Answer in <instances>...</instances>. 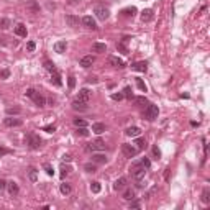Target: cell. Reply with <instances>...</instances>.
I'll return each mask as SVG.
<instances>
[{
  "label": "cell",
  "instance_id": "1",
  "mask_svg": "<svg viewBox=\"0 0 210 210\" xmlns=\"http://www.w3.org/2000/svg\"><path fill=\"white\" fill-rule=\"evenodd\" d=\"M146 168L144 166H141V163L140 161H136V163H133V166H131V174H133V177L136 181H141L144 177V174H146Z\"/></svg>",
  "mask_w": 210,
  "mask_h": 210
},
{
  "label": "cell",
  "instance_id": "2",
  "mask_svg": "<svg viewBox=\"0 0 210 210\" xmlns=\"http://www.w3.org/2000/svg\"><path fill=\"white\" fill-rule=\"evenodd\" d=\"M158 115H159V108H158V105H148L146 107V110H144V118L146 120H149V122H153V120H156L158 118Z\"/></svg>",
  "mask_w": 210,
  "mask_h": 210
},
{
  "label": "cell",
  "instance_id": "3",
  "mask_svg": "<svg viewBox=\"0 0 210 210\" xmlns=\"http://www.w3.org/2000/svg\"><path fill=\"white\" fill-rule=\"evenodd\" d=\"M41 143H43V141H41V138L36 133H30L26 136V144H28L31 149H38L41 146Z\"/></svg>",
  "mask_w": 210,
  "mask_h": 210
},
{
  "label": "cell",
  "instance_id": "4",
  "mask_svg": "<svg viewBox=\"0 0 210 210\" xmlns=\"http://www.w3.org/2000/svg\"><path fill=\"white\" fill-rule=\"evenodd\" d=\"M94 13L97 15V18L99 20H102V21H105L110 16V12H108V8H105V7H102V5H97L95 8H94Z\"/></svg>",
  "mask_w": 210,
  "mask_h": 210
},
{
  "label": "cell",
  "instance_id": "5",
  "mask_svg": "<svg viewBox=\"0 0 210 210\" xmlns=\"http://www.w3.org/2000/svg\"><path fill=\"white\" fill-rule=\"evenodd\" d=\"M122 151L127 158H135L138 154V148H135L131 144H122Z\"/></svg>",
  "mask_w": 210,
  "mask_h": 210
},
{
  "label": "cell",
  "instance_id": "6",
  "mask_svg": "<svg viewBox=\"0 0 210 210\" xmlns=\"http://www.w3.org/2000/svg\"><path fill=\"white\" fill-rule=\"evenodd\" d=\"M82 25L86 26V28H89V30H97V23H95V20L90 15L82 18Z\"/></svg>",
  "mask_w": 210,
  "mask_h": 210
},
{
  "label": "cell",
  "instance_id": "7",
  "mask_svg": "<svg viewBox=\"0 0 210 210\" xmlns=\"http://www.w3.org/2000/svg\"><path fill=\"white\" fill-rule=\"evenodd\" d=\"M72 108H74V110H79V112H86V110H87V102H82V100H74V102H72Z\"/></svg>",
  "mask_w": 210,
  "mask_h": 210
},
{
  "label": "cell",
  "instance_id": "8",
  "mask_svg": "<svg viewBox=\"0 0 210 210\" xmlns=\"http://www.w3.org/2000/svg\"><path fill=\"white\" fill-rule=\"evenodd\" d=\"M66 23H67V26H71V28H77L79 26V18H77L76 15H66Z\"/></svg>",
  "mask_w": 210,
  "mask_h": 210
},
{
  "label": "cell",
  "instance_id": "9",
  "mask_svg": "<svg viewBox=\"0 0 210 210\" xmlns=\"http://www.w3.org/2000/svg\"><path fill=\"white\" fill-rule=\"evenodd\" d=\"M90 90L89 89H81L79 90V95H77V100H82V102H89V99H90Z\"/></svg>",
  "mask_w": 210,
  "mask_h": 210
},
{
  "label": "cell",
  "instance_id": "10",
  "mask_svg": "<svg viewBox=\"0 0 210 210\" xmlns=\"http://www.w3.org/2000/svg\"><path fill=\"white\" fill-rule=\"evenodd\" d=\"M108 64L113 67H125V62L117 56H108Z\"/></svg>",
  "mask_w": 210,
  "mask_h": 210
},
{
  "label": "cell",
  "instance_id": "11",
  "mask_svg": "<svg viewBox=\"0 0 210 210\" xmlns=\"http://www.w3.org/2000/svg\"><path fill=\"white\" fill-rule=\"evenodd\" d=\"M7 189H8V192H10L12 197H15V195L20 192V187H18V184H16V182H13V181H12V182H7Z\"/></svg>",
  "mask_w": 210,
  "mask_h": 210
},
{
  "label": "cell",
  "instance_id": "12",
  "mask_svg": "<svg viewBox=\"0 0 210 210\" xmlns=\"http://www.w3.org/2000/svg\"><path fill=\"white\" fill-rule=\"evenodd\" d=\"M51 82L54 84V86H57V87H61L62 86V81H61V74L54 69V71L51 72Z\"/></svg>",
  "mask_w": 210,
  "mask_h": 210
},
{
  "label": "cell",
  "instance_id": "13",
  "mask_svg": "<svg viewBox=\"0 0 210 210\" xmlns=\"http://www.w3.org/2000/svg\"><path fill=\"white\" fill-rule=\"evenodd\" d=\"M94 62H95V57H94V56H84L79 64H81L82 67H90Z\"/></svg>",
  "mask_w": 210,
  "mask_h": 210
},
{
  "label": "cell",
  "instance_id": "14",
  "mask_svg": "<svg viewBox=\"0 0 210 210\" xmlns=\"http://www.w3.org/2000/svg\"><path fill=\"white\" fill-rule=\"evenodd\" d=\"M131 67H133L135 71H138V72H146V69H148V62H146V61L135 62V64H133Z\"/></svg>",
  "mask_w": 210,
  "mask_h": 210
},
{
  "label": "cell",
  "instance_id": "15",
  "mask_svg": "<svg viewBox=\"0 0 210 210\" xmlns=\"http://www.w3.org/2000/svg\"><path fill=\"white\" fill-rule=\"evenodd\" d=\"M92 161L95 164H105L107 163V156L102 153H97V154H92Z\"/></svg>",
  "mask_w": 210,
  "mask_h": 210
},
{
  "label": "cell",
  "instance_id": "16",
  "mask_svg": "<svg viewBox=\"0 0 210 210\" xmlns=\"http://www.w3.org/2000/svg\"><path fill=\"white\" fill-rule=\"evenodd\" d=\"M153 18H154V13H153L151 8H146V10L141 12V20L143 21H151Z\"/></svg>",
  "mask_w": 210,
  "mask_h": 210
},
{
  "label": "cell",
  "instance_id": "17",
  "mask_svg": "<svg viewBox=\"0 0 210 210\" xmlns=\"http://www.w3.org/2000/svg\"><path fill=\"white\" fill-rule=\"evenodd\" d=\"M33 102L38 105V107H44V103H46V100H44V97L41 95V94H38V92H35V95H33Z\"/></svg>",
  "mask_w": 210,
  "mask_h": 210
},
{
  "label": "cell",
  "instance_id": "18",
  "mask_svg": "<svg viewBox=\"0 0 210 210\" xmlns=\"http://www.w3.org/2000/svg\"><path fill=\"white\" fill-rule=\"evenodd\" d=\"M21 120L20 118H12V117H8V118H5V125L7 127H21Z\"/></svg>",
  "mask_w": 210,
  "mask_h": 210
},
{
  "label": "cell",
  "instance_id": "19",
  "mask_svg": "<svg viewBox=\"0 0 210 210\" xmlns=\"http://www.w3.org/2000/svg\"><path fill=\"white\" fill-rule=\"evenodd\" d=\"M15 33L18 36H21V38H26V26L23 25V23H18V25L15 26Z\"/></svg>",
  "mask_w": 210,
  "mask_h": 210
},
{
  "label": "cell",
  "instance_id": "20",
  "mask_svg": "<svg viewBox=\"0 0 210 210\" xmlns=\"http://www.w3.org/2000/svg\"><path fill=\"white\" fill-rule=\"evenodd\" d=\"M125 185H127V177H120V179L115 181V184H113V189H115V190H122Z\"/></svg>",
  "mask_w": 210,
  "mask_h": 210
},
{
  "label": "cell",
  "instance_id": "21",
  "mask_svg": "<svg viewBox=\"0 0 210 210\" xmlns=\"http://www.w3.org/2000/svg\"><path fill=\"white\" fill-rule=\"evenodd\" d=\"M127 136H140L141 135V130L138 128V127H130V128H127Z\"/></svg>",
  "mask_w": 210,
  "mask_h": 210
},
{
  "label": "cell",
  "instance_id": "22",
  "mask_svg": "<svg viewBox=\"0 0 210 210\" xmlns=\"http://www.w3.org/2000/svg\"><path fill=\"white\" fill-rule=\"evenodd\" d=\"M67 48V43L66 41H57V43H54V51L56 53H64Z\"/></svg>",
  "mask_w": 210,
  "mask_h": 210
},
{
  "label": "cell",
  "instance_id": "23",
  "mask_svg": "<svg viewBox=\"0 0 210 210\" xmlns=\"http://www.w3.org/2000/svg\"><path fill=\"white\" fill-rule=\"evenodd\" d=\"M92 131L95 135H102L103 131H105V125H103V123H94L92 125Z\"/></svg>",
  "mask_w": 210,
  "mask_h": 210
},
{
  "label": "cell",
  "instance_id": "24",
  "mask_svg": "<svg viewBox=\"0 0 210 210\" xmlns=\"http://www.w3.org/2000/svg\"><path fill=\"white\" fill-rule=\"evenodd\" d=\"M92 49L95 53H105V51H107V46H105L103 43H94V44H92Z\"/></svg>",
  "mask_w": 210,
  "mask_h": 210
},
{
  "label": "cell",
  "instance_id": "25",
  "mask_svg": "<svg viewBox=\"0 0 210 210\" xmlns=\"http://www.w3.org/2000/svg\"><path fill=\"white\" fill-rule=\"evenodd\" d=\"M28 177H30L31 182H36V179H38V171L35 168H30L28 169Z\"/></svg>",
  "mask_w": 210,
  "mask_h": 210
},
{
  "label": "cell",
  "instance_id": "26",
  "mask_svg": "<svg viewBox=\"0 0 210 210\" xmlns=\"http://www.w3.org/2000/svg\"><path fill=\"white\" fill-rule=\"evenodd\" d=\"M122 13L125 16H133L135 13H136V8H135V7H128V8H123Z\"/></svg>",
  "mask_w": 210,
  "mask_h": 210
},
{
  "label": "cell",
  "instance_id": "27",
  "mask_svg": "<svg viewBox=\"0 0 210 210\" xmlns=\"http://www.w3.org/2000/svg\"><path fill=\"white\" fill-rule=\"evenodd\" d=\"M59 189H61V192H62V194H64V195H67V194H71V185H69V184H67V182H62V184L61 185H59Z\"/></svg>",
  "mask_w": 210,
  "mask_h": 210
},
{
  "label": "cell",
  "instance_id": "28",
  "mask_svg": "<svg viewBox=\"0 0 210 210\" xmlns=\"http://www.w3.org/2000/svg\"><path fill=\"white\" fill-rule=\"evenodd\" d=\"M21 108L20 107H8L7 108V115H20Z\"/></svg>",
  "mask_w": 210,
  "mask_h": 210
},
{
  "label": "cell",
  "instance_id": "29",
  "mask_svg": "<svg viewBox=\"0 0 210 210\" xmlns=\"http://www.w3.org/2000/svg\"><path fill=\"white\" fill-rule=\"evenodd\" d=\"M123 199H125V200H131V199H135V190L127 189L125 192H123Z\"/></svg>",
  "mask_w": 210,
  "mask_h": 210
},
{
  "label": "cell",
  "instance_id": "30",
  "mask_svg": "<svg viewBox=\"0 0 210 210\" xmlns=\"http://www.w3.org/2000/svg\"><path fill=\"white\" fill-rule=\"evenodd\" d=\"M84 169L87 171V172H95L97 171V166H95V163H87V164H84Z\"/></svg>",
  "mask_w": 210,
  "mask_h": 210
},
{
  "label": "cell",
  "instance_id": "31",
  "mask_svg": "<svg viewBox=\"0 0 210 210\" xmlns=\"http://www.w3.org/2000/svg\"><path fill=\"white\" fill-rule=\"evenodd\" d=\"M26 8H30L31 12H40V5H38V3H36V2H28V3H26Z\"/></svg>",
  "mask_w": 210,
  "mask_h": 210
},
{
  "label": "cell",
  "instance_id": "32",
  "mask_svg": "<svg viewBox=\"0 0 210 210\" xmlns=\"http://www.w3.org/2000/svg\"><path fill=\"white\" fill-rule=\"evenodd\" d=\"M74 127L76 128H79V127H87V122L86 120H82V118H74Z\"/></svg>",
  "mask_w": 210,
  "mask_h": 210
},
{
  "label": "cell",
  "instance_id": "33",
  "mask_svg": "<svg viewBox=\"0 0 210 210\" xmlns=\"http://www.w3.org/2000/svg\"><path fill=\"white\" fill-rule=\"evenodd\" d=\"M202 202L204 204H209L210 202V190L209 189H204V192H202Z\"/></svg>",
  "mask_w": 210,
  "mask_h": 210
},
{
  "label": "cell",
  "instance_id": "34",
  "mask_svg": "<svg viewBox=\"0 0 210 210\" xmlns=\"http://www.w3.org/2000/svg\"><path fill=\"white\" fill-rule=\"evenodd\" d=\"M135 103H136V105H146V103H148V99L144 97V95H141V97H135Z\"/></svg>",
  "mask_w": 210,
  "mask_h": 210
},
{
  "label": "cell",
  "instance_id": "35",
  "mask_svg": "<svg viewBox=\"0 0 210 210\" xmlns=\"http://www.w3.org/2000/svg\"><path fill=\"white\" fill-rule=\"evenodd\" d=\"M94 146H95V149H105V141L99 138V140L94 141Z\"/></svg>",
  "mask_w": 210,
  "mask_h": 210
},
{
  "label": "cell",
  "instance_id": "36",
  "mask_svg": "<svg viewBox=\"0 0 210 210\" xmlns=\"http://www.w3.org/2000/svg\"><path fill=\"white\" fill-rule=\"evenodd\" d=\"M117 49L120 53H123V54H128V48H127L125 43H117Z\"/></svg>",
  "mask_w": 210,
  "mask_h": 210
},
{
  "label": "cell",
  "instance_id": "37",
  "mask_svg": "<svg viewBox=\"0 0 210 210\" xmlns=\"http://www.w3.org/2000/svg\"><path fill=\"white\" fill-rule=\"evenodd\" d=\"M77 135H79V136H89L87 127H79V128H77Z\"/></svg>",
  "mask_w": 210,
  "mask_h": 210
},
{
  "label": "cell",
  "instance_id": "38",
  "mask_svg": "<svg viewBox=\"0 0 210 210\" xmlns=\"http://www.w3.org/2000/svg\"><path fill=\"white\" fill-rule=\"evenodd\" d=\"M100 189H102V187H100V182H92V184H90V190H92L94 194H99Z\"/></svg>",
  "mask_w": 210,
  "mask_h": 210
},
{
  "label": "cell",
  "instance_id": "39",
  "mask_svg": "<svg viewBox=\"0 0 210 210\" xmlns=\"http://www.w3.org/2000/svg\"><path fill=\"white\" fill-rule=\"evenodd\" d=\"M8 26H10V20H8V18H2V20H0V28H2V30H7Z\"/></svg>",
  "mask_w": 210,
  "mask_h": 210
},
{
  "label": "cell",
  "instance_id": "40",
  "mask_svg": "<svg viewBox=\"0 0 210 210\" xmlns=\"http://www.w3.org/2000/svg\"><path fill=\"white\" fill-rule=\"evenodd\" d=\"M135 144L138 146V149H144V148H146V141H144L143 138H138L136 141H135Z\"/></svg>",
  "mask_w": 210,
  "mask_h": 210
},
{
  "label": "cell",
  "instance_id": "41",
  "mask_svg": "<svg viewBox=\"0 0 210 210\" xmlns=\"http://www.w3.org/2000/svg\"><path fill=\"white\" fill-rule=\"evenodd\" d=\"M136 86H138V89L141 92H146V84L143 82V79H136Z\"/></svg>",
  "mask_w": 210,
  "mask_h": 210
},
{
  "label": "cell",
  "instance_id": "42",
  "mask_svg": "<svg viewBox=\"0 0 210 210\" xmlns=\"http://www.w3.org/2000/svg\"><path fill=\"white\" fill-rule=\"evenodd\" d=\"M123 97H127V99H133V92H131V87H125V89H123Z\"/></svg>",
  "mask_w": 210,
  "mask_h": 210
},
{
  "label": "cell",
  "instance_id": "43",
  "mask_svg": "<svg viewBox=\"0 0 210 210\" xmlns=\"http://www.w3.org/2000/svg\"><path fill=\"white\" fill-rule=\"evenodd\" d=\"M44 67H46V69H48V71H49V72H53V71H54V69H56V67H54V62L48 61V59H46V61H44Z\"/></svg>",
  "mask_w": 210,
  "mask_h": 210
},
{
  "label": "cell",
  "instance_id": "44",
  "mask_svg": "<svg viewBox=\"0 0 210 210\" xmlns=\"http://www.w3.org/2000/svg\"><path fill=\"white\" fill-rule=\"evenodd\" d=\"M71 172V168L69 166H61V177H66V174Z\"/></svg>",
  "mask_w": 210,
  "mask_h": 210
},
{
  "label": "cell",
  "instance_id": "45",
  "mask_svg": "<svg viewBox=\"0 0 210 210\" xmlns=\"http://www.w3.org/2000/svg\"><path fill=\"white\" fill-rule=\"evenodd\" d=\"M10 153H13L12 149L5 148V146H0V156H5V154H10Z\"/></svg>",
  "mask_w": 210,
  "mask_h": 210
},
{
  "label": "cell",
  "instance_id": "46",
  "mask_svg": "<svg viewBox=\"0 0 210 210\" xmlns=\"http://www.w3.org/2000/svg\"><path fill=\"white\" fill-rule=\"evenodd\" d=\"M8 76H10V71L8 69H2L0 71V79H7Z\"/></svg>",
  "mask_w": 210,
  "mask_h": 210
},
{
  "label": "cell",
  "instance_id": "47",
  "mask_svg": "<svg viewBox=\"0 0 210 210\" xmlns=\"http://www.w3.org/2000/svg\"><path fill=\"white\" fill-rule=\"evenodd\" d=\"M35 48H36V43H35V41H28L26 49H28V51H35Z\"/></svg>",
  "mask_w": 210,
  "mask_h": 210
},
{
  "label": "cell",
  "instance_id": "48",
  "mask_svg": "<svg viewBox=\"0 0 210 210\" xmlns=\"http://www.w3.org/2000/svg\"><path fill=\"white\" fill-rule=\"evenodd\" d=\"M141 207V204H140L138 200H133L131 199V204H130V209H140Z\"/></svg>",
  "mask_w": 210,
  "mask_h": 210
},
{
  "label": "cell",
  "instance_id": "49",
  "mask_svg": "<svg viewBox=\"0 0 210 210\" xmlns=\"http://www.w3.org/2000/svg\"><path fill=\"white\" fill-rule=\"evenodd\" d=\"M44 171H46V172H48V174H49V176H53V174H54V171H53V168H51V164H44Z\"/></svg>",
  "mask_w": 210,
  "mask_h": 210
},
{
  "label": "cell",
  "instance_id": "50",
  "mask_svg": "<svg viewBox=\"0 0 210 210\" xmlns=\"http://www.w3.org/2000/svg\"><path fill=\"white\" fill-rule=\"evenodd\" d=\"M112 99H113V100H117V102H120V100L123 99V94H122V92H118V94H112Z\"/></svg>",
  "mask_w": 210,
  "mask_h": 210
},
{
  "label": "cell",
  "instance_id": "51",
  "mask_svg": "<svg viewBox=\"0 0 210 210\" xmlns=\"http://www.w3.org/2000/svg\"><path fill=\"white\" fill-rule=\"evenodd\" d=\"M153 154L156 156V159H159V158H161V151H159V148H158V146H153Z\"/></svg>",
  "mask_w": 210,
  "mask_h": 210
},
{
  "label": "cell",
  "instance_id": "52",
  "mask_svg": "<svg viewBox=\"0 0 210 210\" xmlns=\"http://www.w3.org/2000/svg\"><path fill=\"white\" fill-rule=\"evenodd\" d=\"M67 84H69V89H74V86H76V77H69V81H67Z\"/></svg>",
  "mask_w": 210,
  "mask_h": 210
},
{
  "label": "cell",
  "instance_id": "53",
  "mask_svg": "<svg viewBox=\"0 0 210 210\" xmlns=\"http://www.w3.org/2000/svg\"><path fill=\"white\" fill-rule=\"evenodd\" d=\"M44 131H46V133H53V131H54V130H56V127H54V125H48V127H44Z\"/></svg>",
  "mask_w": 210,
  "mask_h": 210
},
{
  "label": "cell",
  "instance_id": "54",
  "mask_svg": "<svg viewBox=\"0 0 210 210\" xmlns=\"http://www.w3.org/2000/svg\"><path fill=\"white\" fill-rule=\"evenodd\" d=\"M140 163H141V166H144V168H146V169H148L149 166H151V163H149V159H141V161H140Z\"/></svg>",
  "mask_w": 210,
  "mask_h": 210
},
{
  "label": "cell",
  "instance_id": "55",
  "mask_svg": "<svg viewBox=\"0 0 210 210\" xmlns=\"http://www.w3.org/2000/svg\"><path fill=\"white\" fill-rule=\"evenodd\" d=\"M87 82H89V84H95V82H97V77H95V76H89L87 77Z\"/></svg>",
  "mask_w": 210,
  "mask_h": 210
},
{
  "label": "cell",
  "instance_id": "56",
  "mask_svg": "<svg viewBox=\"0 0 210 210\" xmlns=\"http://www.w3.org/2000/svg\"><path fill=\"white\" fill-rule=\"evenodd\" d=\"M35 92H36V90H35V89H28V90H26V97H33V95H35Z\"/></svg>",
  "mask_w": 210,
  "mask_h": 210
},
{
  "label": "cell",
  "instance_id": "57",
  "mask_svg": "<svg viewBox=\"0 0 210 210\" xmlns=\"http://www.w3.org/2000/svg\"><path fill=\"white\" fill-rule=\"evenodd\" d=\"M5 187H7V182L3 179H0V190H3Z\"/></svg>",
  "mask_w": 210,
  "mask_h": 210
},
{
  "label": "cell",
  "instance_id": "58",
  "mask_svg": "<svg viewBox=\"0 0 210 210\" xmlns=\"http://www.w3.org/2000/svg\"><path fill=\"white\" fill-rule=\"evenodd\" d=\"M71 156H69V154H64V156H62V161H66V163H69V161H71Z\"/></svg>",
  "mask_w": 210,
  "mask_h": 210
},
{
  "label": "cell",
  "instance_id": "59",
  "mask_svg": "<svg viewBox=\"0 0 210 210\" xmlns=\"http://www.w3.org/2000/svg\"><path fill=\"white\" fill-rule=\"evenodd\" d=\"M86 149H87V151H95V146H94V143H90Z\"/></svg>",
  "mask_w": 210,
  "mask_h": 210
},
{
  "label": "cell",
  "instance_id": "60",
  "mask_svg": "<svg viewBox=\"0 0 210 210\" xmlns=\"http://www.w3.org/2000/svg\"><path fill=\"white\" fill-rule=\"evenodd\" d=\"M0 44H5V38L3 36H0Z\"/></svg>",
  "mask_w": 210,
  "mask_h": 210
}]
</instances>
